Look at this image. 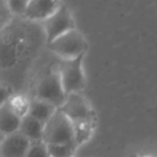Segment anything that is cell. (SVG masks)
Instances as JSON below:
<instances>
[{
    "label": "cell",
    "mask_w": 157,
    "mask_h": 157,
    "mask_svg": "<svg viewBox=\"0 0 157 157\" xmlns=\"http://www.w3.org/2000/svg\"><path fill=\"white\" fill-rule=\"evenodd\" d=\"M67 96L57 67L46 72L39 79L35 88V98L48 101L58 109L64 105Z\"/></svg>",
    "instance_id": "6da1fadb"
},
{
    "label": "cell",
    "mask_w": 157,
    "mask_h": 157,
    "mask_svg": "<svg viewBox=\"0 0 157 157\" xmlns=\"http://www.w3.org/2000/svg\"><path fill=\"white\" fill-rule=\"evenodd\" d=\"M43 141L46 144L76 143L73 124L60 109L57 110L52 119L45 123Z\"/></svg>",
    "instance_id": "7a4b0ae2"
},
{
    "label": "cell",
    "mask_w": 157,
    "mask_h": 157,
    "mask_svg": "<svg viewBox=\"0 0 157 157\" xmlns=\"http://www.w3.org/2000/svg\"><path fill=\"white\" fill-rule=\"evenodd\" d=\"M48 46L63 60H70L80 56H85L88 48V44L84 35L76 28L57 37L52 43L48 44Z\"/></svg>",
    "instance_id": "3957f363"
},
{
    "label": "cell",
    "mask_w": 157,
    "mask_h": 157,
    "mask_svg": "<svg viewBox=\"0 0 157 157\" xmlns=\"http://www.w3.org/2000/svg\"><path fill=\"white\" fill-rule=\"evenodd\" d=\"M83 58L80 56L76 59L63 60L57 65L61 83L67 95L72 93H81L85 87V75L83 72Z\"/></svg>",
    "instance_id": "277c9868"
},
{
    "label": "cell",
    "mask_w": 157,
    "mask_h": 157,
    "mask_svg": "<svg viewBox=\"0 0 157 157\" xmlns=\"http://www.w3.org/2000/svg\"><path fill=\"white\" fill-rule=\"evenodd\" d=\"M59 109L70 119L72 124L79 123H96V112L82 93H72Z\"/></svg>",
    "instance_id": "5b68a950"
},
{
    "label": "cell",
    "mask_w": 157,
    "mask_h": 157,
    "mask_svg": "<svg viewBox=\"0 0 157 157\" xmlns=\"http://www.w3.org/2000/svg\"><path fill=\"white\" fill-rule=\"evenodd\" d=\"M44 32L48 44L61 36L70 30L76 29V24L71 12L66 6L61 4L58 10L43 21Z\"/></svg>",
    "instance_id": "8992f818"
},
{
    "label": "cell",
    "mask_w": 157,
    "mask_h": 157,
    "mask_svg": "<svg viewBox=\"0 0 157 157\" xmlns=\"http://www.w3.org/2000/svg\"><path fill=\"white\" fill-rule=\"evenodd\" d=\"M31 141L23 134L16 132L14 134L2 137L0 156L1 157H26Z\"/></svg>",
    "instance_id": "52a82bcc"
},
{
    "label": "cell",
    "mask_w": 157,
    "mask_h": 157,
    "mask_svg": "<svg viewBox=\"0 0 157 157\" xmlns=\"http://www.w3.org/2000/svg\"><path fill=\"white\" fill-rule=\"evenodd\" d=\"M60 6V0H29L23 17L30 21H44Z\"/></svg>",
    "instance_id": "ba28073f"
},
{
    "label": "cell",
    "mask_w": 157,
    "mask_h": 157,
    "mask_svg": "<svg viewBox=\"0 0 157 157\" xmlns=\"http://www.w3.org/2000/svg\"><path fill=\"white\" fill-rule=\"evenodd\" d=\"M22 119H23V116L13 108L10 101H6L4 103H2L1 108H0V130H1V136L4 137L19 132V127H21Z\"/></svg>",
    "instance_id": "9c48e42d"
},
{
    "label": "cell",
    "mask_w": 157,
    "mask_h": 157,
    "mask_svg": "<svg viewBox=\"0 0 157 157\" xmlns=\"http://www.w3.org/2000/svg\"><path fill=\"white\" fill-rule=\"evenodd\" d=\"M57 110H58V108L55 107L52 104L34 97L29 101L27 114L34 117L35 119L45 124L52 119V117L56 113Z\"/></svg>",
    "instance_id": "30bf717a"
},
{
    "label": "cell",
    "mask_w": 157,
    "mask_h": 157,
    "mask_svg": "<svg viewBox=\"0 0 157 157\" xmlns=\"http://www.w3.org/2000/svg\"><path fill=\"white\" fill-rule=\"evenodd\" d=\"M44 126H45L44 123L40 122L39 120L35 119L29 114H26L22 119L21 127H19V132L23 134L26 138L29 139L31 142L43 141Z\"/></svg>",
    "instance_id": "8fae6325"
},
{
    "label": "cell",
    "mask_w": 157,
    "mask_h": 157,
    "mask_svg": "<svg viewBox=\"0 0 157 157\" xmlns=\"http://www.w3.org/2000/svg\"><path fill=\"white\" fill-rule=\"evenodd\" d=\"M73 127L74 135H76V143L79 147L92 137L95 127H96V123H79V124H73Z\"/></svg>",
    "instance_id": "7c38bea8"
},
{
    "label": "cell",
    "mask_w": 157,
    "mask_h": 157,
    "mask_svg": "<svg viewBox=\"0 0 157 157\" xmlns=\"http://www.w3.org/2000/svg\"><path fill=\"white\" fill-rule=\"evenodd\" d=\"M51 157H73L78 145L76 143L67 144H48Z\"/></svg>",
    "instance_id": "4fadbf2b"
},
{
    "label": "cell",
    "mask_w": 157,
    "mask_h": 157,
    "mask_svg": "<svg viewBox=\"0 0 157 157\" xmlns=\"http://www.w3.org/2000/svg\"><path fill=\"white\" fill-rule=\"evenodd\" d=\"M26 157H51L48 153V147L44 141L31 142Z\"/></svg>",
    "instance_id": "5bb4252c"
},
{
    "label": "cell",
    "mask_w": 157,
    "mask_h": 157,
    "mask_svg": "<svg viewBox=\"0 0 157 157\" xmlns=\"http://www.w3.org/2000/svg\"><path fill=\"white\" fill-rule=\"evenodd\" d=\"M6 2L13 14L24 16L29 0H6Z\"/></svg>",
    "instance_id": "9a60e30c"
},
{
    "label": "cell",
    "mask_w": 157,
    "mask_h": 157,
    "mask_svg": "<svg viewBox=\"0 0 157 157\" xmlns=\"http://www.w3.org/2000/svg\"><path fill=\"white\" fill-rule=\"evenodd\" d=\"M11 14H13L12 11L10 10L8 6L6 0H2V6H1V24H2V29L6 27V24H9L11 18Z\"/></svg>",
    "instance_id": "2e32d148"
}]
</instances>
